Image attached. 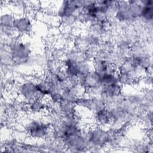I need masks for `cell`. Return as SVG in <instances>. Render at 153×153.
Here are the masks:
<instances>
[{
  "label": "cell",
  "instance_id": "obj_2",
  "mask_svg": "<svg viewBox=\"0 0 153 153\" xmlns=\"http://www.w3.org/2000/svg\"><path fill=\"white\" fill-rule=\"evenodd\" d=\"M48 124L38 120L31 121L27 127L28 134L32 137L37 139L44 137L48 134Z\"/></svg>",
  "mask_w": 153,
  "mask_h": 153
},
{
  "label": "cell",
  "instance_id": "obj_3",
  "mask_svg": "<svg viewBox=\"0 0 153 153\" xmlns=\"http://www.w3.org/2000/svg\"><path fill=\"white\" fill-rule=\"evenodd\" d=\"M11 54L13 61L17 64L26 63L29 60V50L26 45L22 42H17L14 44Z\"/></svg>",
  "mask_w": 153,
  "mask_h": 153
},
{
  "label": "cell",
  "instance_id": "obj_7",
  "mask_svg": "<svg viewBox=\"0 0 153 153\" xmlns=\"http://www.w3.org/2000/svg\"><path fill=\"white\" fill-rule=\"evenodd\" d=\"M29 102V109L33 112H39L44 109V105L40 99H36Z\"/></svg>",
  "mask_w": 153,
  "mask_h": 153
},
{
  "label": "cell",
  "instance_id": "obj_1",
  "mask_svg": "<svg viewBox=\"0 0 153 153\" xmlns=\"http://www.w3.org/2000/svg\"><path fill=\"white\" fill-rule=\"evenodd\" d=\"M19 91L22 96L28 102L42 97L38 90L37 84L30 81L22 84L20 87Z\"/></svg>",
  "mask_w": 153,
  "mask_h": 153
},
{
  "label": "cell",
  "instance_id": "obj_5",
  "mask_svg": "<svg viewBox=\"0 0 153 153\" xmlns=\"http://www.w3.org/2000/svg\"><path fill=\"white\" fill-rule=\"evenodd\" d=\"M140 18H142L145 22L152 23L153 18V1H143V5Z\"/></svg>",
  "mask_w": 153,
  "mask_h": 153
},
{
  "label": "cell",
  "instance_id": "obj_6",
  "mask_svg": "<svg viewBox=\"0 0 153 153\" xmlns=\"http://www.w3.org/2000/svg\"><path fill=\"white\" fill-rule=\"evenodd\" d=\"M13 27L20 32H29L31 27V22L26 16H20L14 19Z\"/></svg>",
  "mask_w": 153,
  "mask_h": 153
},
{
  "label": "cell",
  "instance_id": "obj_4",
  "mask_svg": "<svg viewBox=\"0 0 153 153\" xmlns=\"http://www.w3.org/2000/svg\"><path fill=\"white\" fill-rule=\"evenodd\" d=\"M88 137L90 141L94 144H103L109 140V133L101 128H96L88 132Z\"/></svg>",
  "mask_w": 153,
  "mask_h": 153
}]
</instances>
